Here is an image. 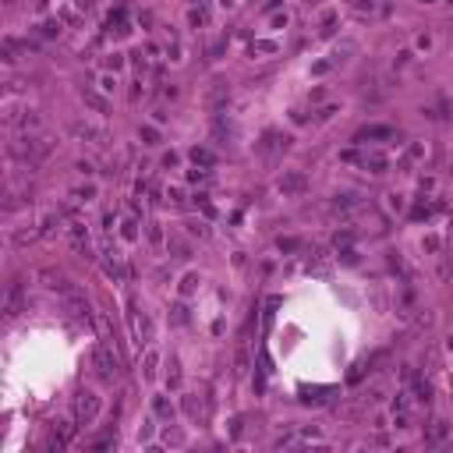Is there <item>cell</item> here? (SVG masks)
I'll use <instances>...</instances> for the list:
<instances>
[{
	"instance_id": "cell-2",
	"label": "cell",
	"mask_w": 453,
	"mask_h": 453,
	"mask_svg": "<svg viewBox=\"0 0 453 453\" xmlns=\"http://www.w3.org/2000/svg\"><path fill=\"white\" fill-rule=\"evenodd\" d=\"M53 291L61 294V301L68 304V312H75V315H89V301H85V294H81V287H78V284L61 280V284H53Z\"/></svg>"
},
{
	"instance_id": "cell-12",
	"label": "cell",
	"mask_w": 453,
	"mask_h": 453,
	"mask_svg": "<svg viewBox=\"0 0 453 453\" xmlns=\"http://www.w3.org/2000/svg\"><path fill=\"white\" fill-rule=\"evenodd\" d=\"M4 312H7V315H18V312H21V284H11V287H7Z\"/></svg>"
},
{
	"instance_id": "cell-16",
	"label": "cell",
	"mask_w": 453,
	"mask_h": 453,
	"mask_svg": "<svg viewBox=\"0 0 453 453\" xmlns=\"http://www.w3.org/2000/svg\"><path fill=\"white\" fill-rule=\"evenodd\" d=\"M81 96H85V103H89V106H96L99 114H106V106H110V103H106L103 96H96L92 89H81Z\"/></svg>"
},
{
	"instance_id": "cell-21",
	"label": "cell",
	"mask_w": 453,
	"mask_h": 453,
	"mask_svg": "<svg viewBox=\"0 0 453 453\" xmlns=\"http://www.w3.org/2000/svg\"><path fill=\"white\" fill-rule=\"evenodd\" d=\"M142 142H146V146H156V142H159V131H156V128H142Z\"/></svg>"
},
{
	"instance_id": "cell-9",
	"label": "cell",
	"mask_w": 453,
	"mask_h": 453,
	"mask_svg": "<svg viewBox=\"0 0 453 453\" xmlns=\"http://www.w3.org/2000/svg\"><path fill=\"white\" fill-rule=\"evenodd\" d=\"M369 138H397V131L386 128V124H369V128H361L354 135V142H369Z\"/></svg>"
},
{
	"instance_id": "cell-18",
	"label": "cell",
	"mask_w": 453,
	"mask_h": 453,
	"mask_svg": "<svg viewBox=\"0 0 453 453\" xmlns=\"http://www.w3.org/2000/svg\"><path fill=\"white\" fill-rule=\"evenodd\" d=\"M191 159H195L199 166H213V152L209 149H199V146H195V149H191Z\"/></svg>"
},
{
	"instance_id": "cell-22",
	"label": "cell",
	"mask_w": 453,
	"mask_h": 453,
	"mask_svg": "<svg viewBox=\"0 0 453 453\" xmlns=\"http://www.w3.org/2000/svg\"><path fill=\"white\" fill-rule=\"evenodd\" d=\"M195 287H199V276L191 273V276H184V284H181V294H191Z\"/></svg>"
},
{
	"instance_id": "cell-26",
	"label": "cell",
	"mask_w": 453,
	"mask_h": 453,
	"mask_svg": "<svg viewBox=\"0 0 453 453\" xmlns=\"http://www.w3.org/2000/svg\"><path fill=\"white\" fill-rule=\"evenodd\" d=\"M174 322H188V312H184V304H177V308H174Z\"/></svg>"
},
{
	"instance_id": "cell-31",
	"label": "cell",
	"mask_w": 453,
	"mask_h": 453,
	"mask_svg": "<svg viewBox=\"0 0 453 453\" xmlns=\"http://www.w3.org/2000/svg\"><path fill=\"white\" fill-rule=\"evenodd\" d=\"M347 4H354V7H372V0H347Z\"/></svg>"
},
{
	"instance_id": "cell-29",
	"label": "cell",
	"mask_w": 453,
	"mask_h": 453,
	"mask_svg": "<svg viewBox=\"0 0 453 453\" xmlns=\"http://www.w3.org/2000/svg\"><path fill=\"white\" fill-rule=\"evenodd\" d=\"M121 64H124V61H121V53H114V57H110V61H106V68H114V71H117V68H121Z\"/></svg>"
},
{
	"instance_id": "cell-5",
	"label": "cell",
	"mask_w": 453,
	"mask_h": 453,
	"mask_svg": "<svg viewBox=\"0 0 453 453\" xmlns=\"http://www.w3.org/2000/svg\"><path fill=\"white\" fill-rule=\"evenodd\" d=\"M287 149H291V138L280 135V131H266L262 142H259V152H262L266 159H273V156H280V152H287Z\"/></svg>"
},
{
	"instance_id": "cell-23",
	"label": "cell",
	"mask_w": 453,
	"mask_h": 453,
	"mask_svg": "<svg viewBox=\"0 0 453 453\" xmlns=\"http://www.w3.org/2000/svg\"><path fill=\"white\" fill-rule=\"evenodd\" d=\"M156 365H159V358H156V354H152V351H149V354H146V376H156Z\"/></svg>"
},
{
	"instance_id": "cell-20",
	"label": "cell",
	"mask_w": 453,
	"mask_h": 453,
	"mask_svg": "<svg viewBox=\"0 0 453 453\" xmlns=\"http://www.w3.org/2000/svg\"><path fill=\"white\" fill-rule=\"evenodd\" d=\"M251 53H276V43H251Z\"/></svg>"
},
{
	"instance_id": "cell-15",
	"label": "cell",
	"mask_w": 453,
	"mask_h": 453,
	"mask_svg": "<svg viewBox=\"0 0 453 453\" xmlns=\"http://www.w3.org/2000/svg\"><path fill=\"white\" fill-rule=\"evenodd\" d=\"M152 414H156V418H166V421H170V418H174V404H170L166 397H156V400H152Z\"/></svg>"
},
{
	"instance_id": "cell-25",
	"label": "cell",
	"mask_w": 453,
	"mask_h": 453,
	"mask_svg": "<svg viewBox=\"0 0 453 453\" xmlns=\"http://www.w3.org/2000/svg\"><path fill=\"white\" fill-rule=\"evenodd\" d=\"M57 32H61L57 21H46V25H43V36H57Z\"/></svg>"
},
{
	"instance_id": "cell-3",
	"label": "cell",
	"mask_w": 453,
	"mask_h": 453,
	"mask_svg": "<svg viewBox=\"0 0 453 453\" xmlns=\"http://www.w3.org/2000/svg\"><path fill=\"white\" fill-rule=\"evenodd\" d=\"M99 418V397L92 389H81L75 397V421L78 425H92Z\"/></svg>"
},
{
	"instance_id": "cell-19",
	"label": "cell",
	"mask_w": 453,
	"mask_h": 453,
	"mask_svg": "<svg viewBox=\"0 0 453 453\" xmlns=\"http://www.w3.org/2000/svg\"><path fill=\"white\" fill-rule=\"evenodd\" d=\"M184 411H188L191 418H202V404H199V397H184Z\"/></svg>"
},
{
	"instance_id": "cell-32",
	"label": "cell",
	"mask_w": 453,
	"mask_h": 453,
	"mask_svg": "<svg viewBox=\"0 0 453 453\" xmlns=\"http://www.w3.org/2000/svg\"><path fill=\"white\" fill-rule=\"evenodd\" d=\"M78 4H81V7H89V4H92V0H78Z\"/></svg>"
},
{
	"instance_id": "cell-24",
	"label": "cell",
	"mask_w": 453,
	"mask_h": 453,
	"mask_svg": "<svg viewBox=\"0 0 453 453\" xmlns=\"http://www.w3.org/2000/svg\"><path fill=\"white\" fill-rule=\"evenodd\" d=\"M92 195H96V191H92V188H78V191H75V199H78V202H89V199H92Z\"/></svg>"
},
{
	"instance_id": "cell-28",
	"label": "cell",
	"mask_w": 453,
	"mask_h": 453,
	"mask_svg": "<svg viewBox=\"0 0 453 453\" xmlns=\"http://www.w3.org/2000/svg\"><path fill=\"white\" fill-rule=\"evenodd\" d=\"M166 443H174V446H181V443H184V436H181V432H166Z\"/></svg>"
},
{
	"instance_id": "cell-30",
	"label": "cell",
	"mask_w": 453,
	"mask_h": 453,
	"mask_svg": "<svg viewBox=\"0 0 453 453\" xmlns=\"http://www.w3.org/2000/svg\"><path fill=\"white\" fill-rule=\"evenodd\" d=\"M159 237H163V234H159V227L149 223V241H159Z\"/></svg>"
},
{
	"instance_id": "cell-1",
	"label": "cell",
	"mask_w": 453,
	"mask_h": 453,
	"mask_svg": "<svg viewBox=\"0 0 453 453\" xmlns=\"http://www.w3.org/2000/svg\"><path fill=\"white\" fill-rule=\"evenodd\" d=\"M92 369L99 372V379H114L121 372V361H117V354H114L110 344H96L92 347Z\"/></svg>"
},
{
	"instance_id": "cell-10",
	"label": "cell",
	"mask_w": 453,
	"mask_h": 453,
	"mask_svg": "<svg viewBox=\"0 0 453 453\" xmlns=\"http://www.w3.org/2000/svg\"><path fill=\"white\" fill-rule=\"evenodd\" d=\"M131 319H135V333H138V340H142V344H149V340H152V319L146 315V312H135Z\"/></svg>"
},
{
	"instance_id": "cell-7",
	"label": "cell",
	"mask_w": 453,
	"mask_h": 453,
	"mask_svg": "<svg viewBox=\"0 0 453 453\" xmlns=\"http://www.w3.org/2000/svg\"><path fill=\"white\" fill-rule=\"evenodd\" d=\"M75 425H71V421H53V429H50V446H53V450H64V446L71 443V436H75Z\"/></svg>"
},
{
	"instance_id": "cell-13",
	"label": "cell",
	"mask_w": 453,
	"mask_h": 453,
	"mask_svg": "<svg viewBox=\"0 0 453 453\" xmlns=\"http://www.w3.org/2000/svg\"><path fill=\"white\" fill-rule=\"evenodd\" d=\"M407 379H411V389H414V400H421V404H429L432 400V386L425 382V379H414L411 372H407Z\"/></svg>"
},
{
	"instance_id": "cell-27",
	"label": "cell",
	"mask_w": 453,
	"mask_h": 453,
	"mask_svg": "<svg viewBox=\"0 0 453 453\" xmlns=\"http://www.w3.org/2000/svg\"><path fill=\"white\" fill-rule=\"evenodd\" d=\"M124 237H128V241H135V237H138V230H135V223H131V220L124 223Z\"/></svg>"
},
{
	"instance_id": "cell-17",
	"label": "cell",
	"mask_w": 453,
	"mask_h": 453,
	"mask_svg": "<svg viewBox=\"0 0 453 453\" xmlns=\"http://www.w3.org/2000/svg\"><path fill=\"white\" fill-rule=\"evenodd\" d=\"M7 121H11V124H18V128H25V131H29V128H36V124H39V117H36V114H32V110H25V114H21V117H7Z\"/></svg>"
},
{
	"instance_id": "cell-11",
	"label": "cell",
	"mask_w": 453,
	"mask_h": 453,
	"mask_svg": "<svg viewBox=\"0 0 453 453\" xmlns=\"http://www.w3.org/2000/svg\"><path fill=\"white\" fill-rule=\"evenodd\" d=\"M446 432H450L446 421H432V425L425 429V443H429V446H439V443L446 439Z\"/></svg>"
},
{
	"instance_id": "cell-14",
	"label": "cell",
	"mask_w": 453,
	"mask_h": 453,
	"mask_svg": "<svg viewBox=\"0 0 453 453\" xmlns=\"http://www.w3.org/2000/svg\"><path fill=\"white\" fill-rule=\"evenodd\" d=\"M361 163H365V166H369L372 174H386V166H389L382 152H365V156H361Z\"/></svg>"
},
{
	"instance_id": "cell-4",
	"label": "cell",
	"mask_w": 453,
	"mask_h": 453,
	"mask_svg": "<svg viewBox=\"0 0 453 453\" xmlns=\"http://www.w3.org/2000/svg\"><path fill=\"white\" fill-rule=\"evenodd\" d=\"M46 152H50V142H46V138H21V142L11 146V156H18V159H25V163H36V159H43Z\"/></svg>"
},
{
	"instance_id": "cell-8",
	"label": "cell",
	"mask_w": 453,
	"mask_h": 453,
	"mask_svg": "<svg viewBox=\"0 0 453 453\" xmlns=\"http://www.w3.org/2000/svg\"><path fill=\"white\" fill-rule=\"evenodd\" d=\"M103 269H106V276H110V280H117V284H124V280H128V269H124L121 255H117V251H110V248H106V262H103Z\"/></svg>"
},
{
	"instance_id": "cell-6",
	"label": "cell",
	"mask_w": 453,
	"mask_h": 453,
	"mask_svg": "<svg viewBox=\"0 0 453 453\" xmlns=\"http://www.w3.org/2000/svg\"><path fill=\"white\" fill-rule=\"evenodd\" d=\"M304 188H308V177H304L301 170H287L280 177V191L284 195H304Z\"/></svg>"
}]
</instances>
